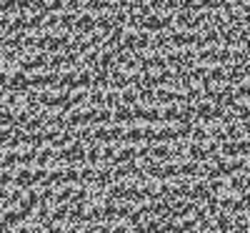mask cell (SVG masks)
<instances>
[{"label": "cell", "mask_w": 250, "mask_h": 233, "mask_svg": "<svg viewBox=\"0 0 250 233\" xmlns=\"http://www.w3.org/2000/svg\"><path fill=\"white\" fill-rule=\"evenodd\" d=\"M170 38H173V48H195L198 46V30H193V28H173Z\"/></svg>", "instance_id": "6da1fadb"}, {"label": "cell", "mask_w": 250, "mask_h": 233, "mask_svg": "<svg viewBox=\"0 0 250 233\" xmlns=\"http://www.w3.org/2000/svg\"><path fill=\"white\" fill-rule=\"evenodd\" d=\"M98 28V13H93V10H83L80 15H78V23H75V30L73 33H83V35H90L93 30Z\"/></svg>", "instance_id": "7a4b0ae2"}, {"label": "cell", "mask_w": 250, "mask_h": 233, "mask_svg": "<svg viewBox=\"0 0 250 233\" xmlns=\"http://www.w3.org/2000/svg\"><path fill=\"white\" fill-rule=\"evenodd\" d=\"M120 103H123V105H130V108H133V105H138V103H140V88H138V86L123 88V91H120Z\"/></svg>", "instance_id": "3957f363"}]
</instances>
